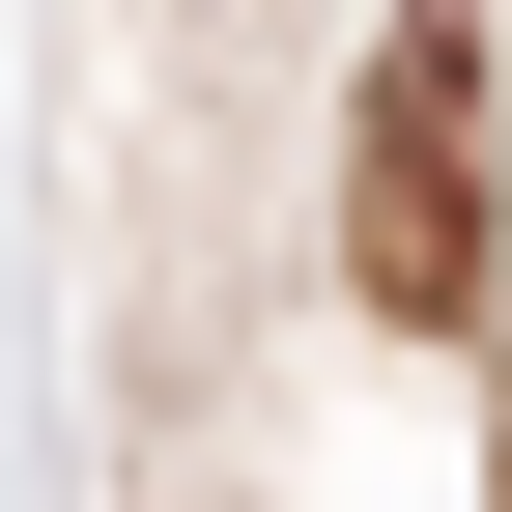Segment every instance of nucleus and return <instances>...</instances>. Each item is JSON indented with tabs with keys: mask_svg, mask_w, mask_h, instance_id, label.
<instances>
[{
	"mask_svg": "<svg viewBox=\"0 0 512 512\" xmlns=\"http://www.w3.org/2000/svg\"><path fill=\"white\" fill-rule=\"evenodd\" d=\"M342 256H370V313H427V342L484 313V29H399V57H370V143H342Z\"/></svg>",
	"mask_w": 512,
	"mask_h": 512,
	"instance_id": "nucleus-1",
	"label": "nucleus"
}]
</instances>
